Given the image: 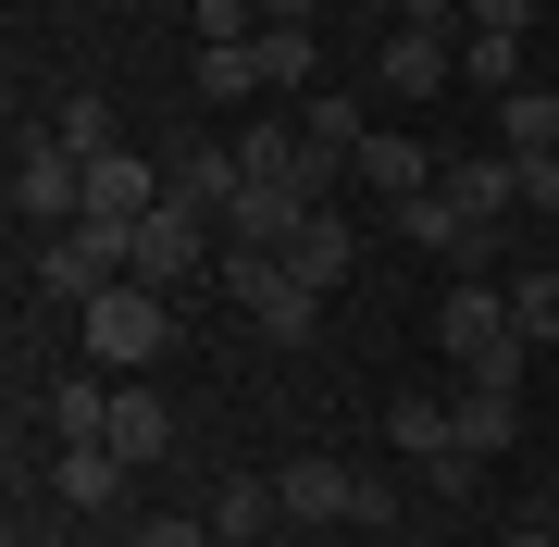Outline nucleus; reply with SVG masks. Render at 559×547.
<instances>
[{
	"label": "nucleus",
	"instance_id": "obj_1",
	"mask_svg": "<svg viewBox=\"0 0 559 547\" xmlns=\"http://www.w3.org/2000/svg\"><path fill=\"white\" fill-rule=\"evenodd\" d=\"M448 361H460V385H522V348H535V336H522V311H510V286H448Z\"/></svg>",
	"mask_w": 559,
	"mask_h": 547
},
{
	"label": "nucleus",
	"instance_id": "obj_2",
	"mask_svg": "<svg viewBox=\"0 0 559 547\" xmlns=\"http://www.w3.org/2000/svg\"><path fill=\"white\" fill-rule=\"evenodd\" d=\"M212 286H224V299H237L274 348H299V336L323 324V286H299V274H286V249H224V262H212Z\"/></svg>",
	"mask_w": 559,
	"mask_h": 547
},
{
	"label": "nucleus",
	"instance_id": "obj_3",
	"mask_svg": "<svg viewBox=\"0 0 559 547\" xmlns=\"http://www.w3.org/2000/svg\"><path fill=\"white\" fill-rule=\"evenodd\" d=\"M75 324H87V361H100V373H138V361H162V348H175V311H162V286H138V274L100 286Z\"/></svg>",
	"mask_w": 559,
	"mask_h": 547
},
{
	"label": "nucleus",
	"instance_id": "obj_4",
	"mask_svg": "<svg viewBox=\"0 0 559 547\" xmlns=\"http://www.w3.org/2000/svg\"><path fill=\"white\" fill-rule=\"evenodd\" d=\"M385 224H399L411 249H436V262H448L460 286H473L485 262H498V224H485V212H460L448 187H411V200H385Z\"/></svg>",
	"mask_w": 559,
	"mask_h": 547
},
{
	"label": "nucleus",
	"instance_id": "obj_5",
	"mask_svg": "<svg viewBox=\"0 0 559 547\" xmlns=\"http://www.w3.org/2000/svg\"><path fill=\"white\" fill-rule=\"evenodd\" d=\"M38 299H62V311H87L100 286H124V224H62V237H38Z\"/></svg>",
	"mask_w": 559,
	"mask_h": 547
},
{
	"label": "nucleus",
	"instance_id": "obj_6",
	"mask_svg": "<svg viewBox=\"0 0 559 547\" xmlns=\"http://www.w3.org/2000/svg\"><path fill=\"white\" fill-rule=\"evenodd\" d=\"M124 274H138V286H187V274H212V212L162 200L150 224H124Z\"/></svg>",
	"mask_w": 559,
	"mask_h": 547
},
{
	"label": "nucleus",
	"instance_id": "obj_7",
	"mask_svg": "<svg viewBox=\"0 0 559 547\" xmlns=\"http://www.w3.org/2000/svg\"><path fill=\"white\" fill-rule=\"evenodd\" d=\"M13 224H38V237H50V224H87V163L62 138H25L13 150Z\"/></svg>",
	"mask_w": 559,
	"mask_h": 547
},
{
	"label": "nucleus",
	"instance_id": "obj_8",
	"mask_svg": "<svg viewBox=\"0 0 559 547\" xmlns=\"http://www.w3.org/2000/svg\"><path fill=\"white\" fill-rule=\"evenodd\" d=\"M311 212H323L311 187H237V200H224V249H286Z\"/></svg>",
	"mask_w": 559,
	"mask_h": 547
},
{
	"label": "nucleus",
	"instance_id": "obj_9",
	"mask_svg": "<svg viewBox=\"0 0 559 547\" xmlns=\"http://www.w3.org/2000/svg\"><path fill=\"white\" fill-rule=\"evenodd\" d=\"M299 150H311V175H348L360 150H373V112H360V87H323V100L299 112Z\"/></svg>",
	"mask_w": 559,
	"mask_h": 547
},
{
	"label": "nucleus",
	"instance_id": "obj_10",
	"mask_svg": "<svg viewBox=\"0 0 559 547\" xmlns=\"http://www.w3.org/2000/svg\"><path fill=\"white\" fill-rule=\"evenodd\" d=\"M448 75H460V50L436 38V25H399V38H385V62H373V87H399V100H436Z\"/></svg>",
	"mask_w": 559,
	"mask_h": 547
},
{
	"label": "nucleus",
	"instance_id": "obj_11",
	"mask_svg": "<svg viewBox=\"0 0 559 547\" xmlns=\"http://www.w3.org/2000/svg\"><path fill=\"white\" fill-rule=\"evenodd\" d=\"M348 262H360V224H348V212H311L299 237H286V274H299V286H323V299L348 286Z\"/></svg>",
	"mask_w": 559,
	"mask_h": 547
},
{
	"label": "nucleus",
	"instance_id": "obj_12",
	"mask_svg": "<svg viewBox=\"0 0 559 547\" xmlns=\"http://www.w3.org/2000/svg\"><path fill=\"white\" fill-rule=\"evenodd\" d=\"M100 448H112L124 473H150L162 448H175V411H162L150 385H112V424H100Z\"/></svg>",
	"mask_w": 559,
	"mask_h": 547
},
{
	"label": "nucleus",
	"instance_id": "obj_13",
	"mask_svg": "<svg viewBox=\"0 0 559 547\" xmlns=\"http://www.w3.org/2000/svg\"><path fill=\"white\" fill-rule=\"evenodd\" d=\"M274 498L299 510V523H360V473H348V461H286Z\"/></svg>",
	"mask_w": 559,
	"mask_h": 547
},
{
	"label": "nucleus",
	"instance_id": "obj_14",
	"mask_svg": "<svg viewBox=\"0 0 559 547\" xmlns=\"http://www.w3.org/2000/svg\"><path fill=\"white\" fill-rule=\"evenodd\" d=\"M448 424H460V448H473V461H510V436H522V385H460Z\"/></svg>",
	"mask_w": 559,
	"mask_h": 547
},
{
	"label": "nucleus",
	"instance_id": "obj_15",
	"mask_svg": "<svg viewBox=\"0 0 559 547\" xmlns=\"http://www.w3.org/2000/svg\"><path fill=\"white\" fill-rule=\"evenodd\" d=\"M237 175H249V187H311V200H323V175H311L299 124H249V138H237Z\"/></svg>",
	"mask_w": 559,
	"mask_h": 547
},
{
	"label": "nucleus",
	"instance_id": "obj_16",
	"mask_svg": "<svg viewBox=\"0 0 559 547\" xmlns=\"http://www.w3.org/2000/svg\"><path fill=\"white\" fill-rule=\"evenodd\" d=\"M360 187H373V200H411V187H436L448 163H423V138H385V124H373V150H360V163H348Z\"/></svg>",
	"mask_w": 559,
	"mask_h": 547
},
{
	"label": "nucleus",
	"instance_id": "obj_17",
	"mask_svg": "<svg viewBox=\"0 0 559 547\" xmlns=\"http://www.w3.org/2000/svg\"><path fill=\"white\" fill-rule=\"evenodd\" d=\"M50 486H62V510H112V486H124V461H112L100 436H87V448H62V461H50Z\"/></svg>",
	"mask_w": 559,
	"mask_h": 547
},
{
	"label": "nucleus",
	"instance_id": "obj_18",
	"mask_svg": "<svg viewBox=\"0 0 559 547\" xmlns=\"http://www.w3.org/2000/svg\"><path fill=\"white\" fill-rule=\"evenodd\" d=\"M237 187H249V175H237V150H187V163H175V200H187V212H212V224H224V200H237Z\"/></svg>",
	"mask_w": 559,
	"mask_h": 547
},
{
	"label": "nucleus",
	"instance_id": "obj_19",
	"mask_svg": "<svg viewBox=\"0 0 559 547\" xmlns=\"http://www.w3.org/2000/svg\"><path fill=\"white\" fill-rule=\"evenodd\" d=\"M274 510H286V498H274V473H237V486L212 498V535H224V547H249L261 523H274Z\"/></svg>",
	"mask_w": 559,
	"mask_h": 547
},
{
	"label": "nucleus",
	"instance_id": "obj_20",
	"mask_svg": "<svg viewBox=\"0 0 559 547\" xmlns=\"http://www.w3.org/2000/svg\"><path fill=\"white\" fill-rule=\"evenodd\" d=\"M498 150H559V87H510L498 100Z\"/></svg>",
	"mask_w": 559,
	"mask_h": 547
},
{
	"label": "nucleus",
	"instance_id": "obj_21",
	"mask_svg": "<svg viewBox=\"0 0 559 547\" xmlns=\"http://www.w3.org/2000/svg\"><path fill=\"white\" fill-rule=\"evenodd\" d=\"M50 138L75 150V163H100V150H124V138H112V100H100V87H75V100L50 112Z\"/></svg>",
	"mask_w": 559,
	"mask_h": 547
},
{
	"label": "nucleus",
	"instance_id": "obj_22",
	"mask_svg": "<svg viewBox=\"0 0 559 547\" xmlns=\"http://www.w3.org/2000/svg\"><path fill=\"white\" fill-rule=\"evenodd\" d=\"M50 424H62V448H87V436L112 424V385H87V373H62V385H50Z\"/></svg>",
	"mask_w": 559,
	"mask_h": 547
},
{
	"label": "nucleus",
	"instance_id": "obj_23",
	"mask_svg": "<svg viewBox=\"0 0 559 547\" xmlns=\"http://www.w3.org/2000/svg\"><path fill=\"white\" fill-rule=\"evenodd\" d=\"M249 50H261V87H299L311 62H323V38H311V25H261Z\"/></svg>",
	"mask_w": 559,
	"mask_h": 547
},
{
	"label": "nucleus",
	"instance_id": "obj_24",
	"mask_svg": "<svg viewBox=\"0 0 559 547\" xmlns=\"http://www.w3.org/2000/svg\"><path fill=\"white\" fill-rule=\"evenodd\" d=\"M385 436H399L411 461H436V448H448L460 424H448V399H399V411H385Z\"/></svg>",
	"mask_w": 559,
	"mask_h": 547
},
{
	"label": "nucleus",
	"instance_id": "obj_25",
	"mask_svg": "<svg viewBox=\"0 0 559 547\" xmlns=\"http://www.w3.org/2000/svg\"><path fill=\"white\" fill-rule=\"evenodd\" d=\"M460 75H473V87H498V100H510V87H522V38H460Z\"/></svg>",
	"mask_w": 559,
	"mask_h": 547
},
{
	"label": "nucleus",
	"instance_id": "obj_26",
	"mask_svg": "<svg viewBox=\"0 0 559 547\" xmlns=\"http://www.w3.org/2000/svg\"><path fill=\"white\" fill-rule=\"evenodd\" d=\"M200 87L212 100H261V50L237 38V50H200Z\"/></svg>",
	"mask_w": 559,
	"mask_h": 547
},
{
	"label": "nucleus",
	"instance_id": "obj_27",
	"mask_svg": "<svg viewBox=\"0 0 559 547\" xmlns=\"http://www.w3.org/2000/svg\"><path fill=\"white\" fill-rule=\"evenodd\" d=\"M510 311H522V336H547V348H559V262H547V274H522V286H510Z\"/></svg>",
	"mask_w": 559,
	"mask_h": 547
},
{
	"label": "nucleus",
	"instance_id": "obj_28",
	"mask_svg": "<svg viewBox=\"0 0 559 547\" xmlns=\"http://www.w3.org/2000/svg\"><path fill=\"white\" fill-rule=\"evenodd\" d=\"M261 38V0H200V50H237Z\"/></svg>",
	"mask_w": 559,
	"mask_h": 547
},
{
	"label": "nucleus",
	"instance_id": "obj_29",
	"mask_svg": "<svg viewBox=\"0 0 559 547\" xmlns=\"http://www.w3.org/2000/svg\"><path fill=\"white\" fill-rule=\"evenodd\" d=\"M522 25H535V0H473V25H460V38H522Z\"/></svg>",
	"mask_w": 559,
	"mask_h": 547
},
{
	"label": "nucleus",
	"instance_id": "obj_30",
	"mask_svg": "<svg viewBox=\"0 0 559 547\" xmlns=\"http://www.w3.org/2000/svg\"><path fill=\"white\" fill-rule=\"evenodd\" d=\"M399 25H436L448 38V25H473V0H399Z\"/></svg>",
	"mask_w": 559,
	"mask_h": 547
},
{
	"label": "nucleus",
	"instance_id": "obj_31",
	"mask_svg": "<svg viewBox=\"0 0 559 547\" xmlns=\"http://www.w3.org/2000/svg\"><path fill=\"white\" fill-rule=\"evenodd\" d=\"M138 547H224L212 523H138Z\"/></svg>",
	"mask_w": 559,
	"mask_h": 547
},
{
	"label": "nucleus",
	"instance_id": "obj_32",
	"mask_svg": "<svg viewBox=\"0 0 559 547\" xmlns=\"http://www.w3.org/2000/svg\"><path fill=\"white\" fill-rule=\"evenodd\" d=\"M498 547H559V523H510V535H498Z\"/></svg>",
	"mask_w": 559,
	"mask_h": 547
},
{
	"label": "nucleus",
	"instance_id": "obj_33",
	"mask_svg": "<svg viewBox=\"0 0 559 547\" xmlns=\"http://www.w3.org/2000/svg\"><path fill=\"white\" fill-rule=\"evenodd\" d=\"M261 13H274V25H311V13H323V0H261Z\"/></svg>",
	"mask_w": 559,
	"mask_h": 547
},
{
	"label": "nucleus",
	"instance_id": "obj_34",
	"mask_svg": "<svg viewBox=\"0 0 559 547\" xmlns=\"http://www.w3.org/2000/svg\"><path fill=\"white\" fill-rule=\"evenodd\" d=\"M360 13H399V0H360Z\"/></svg>",
	"mask_w": 559,
	"mask_h": 547
},
{
	"label": "nucleus",
	"instance_id": "obj_35",
	"mask_svg": "<svg viewBox=\"0 0 559 547\" xmlns=\"http://www.w3.org/2000/svg\"><path fill=\"white\" fill-rule=\"evenodd\" d=\"M547 249H559V224H547Z\"/></svg>",
	"mask_w": 559,
	"mask_h": 547
},
{
	"label": "nucleus",
	"instance_id": "obj_36",
	"mask_svg": "<svg viewBox=\"0 0 559 547\" xmlns=\"http://www.w3.org/2000/svg\"><path fill=\"white\" fill-rule=\"evenodd\" d=\"M547 523H559V510H547Z\"/></svg>",
	"mask_w": 559,
	"mask_h": 547
}]
</instances>
